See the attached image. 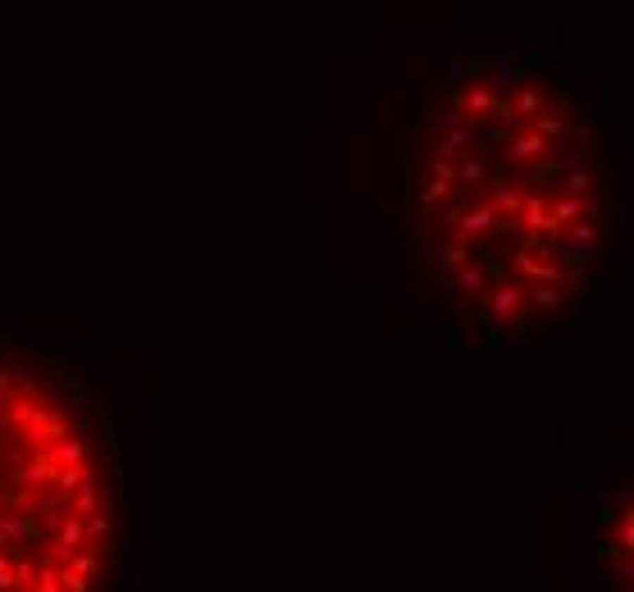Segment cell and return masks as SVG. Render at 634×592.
Masks as SVG:
<instances>
[{
    "instance_id": "cell-1",
    "label": "cell",
    "mask_w": 634,
    "mask_h": 592,
    "mask_svg": "<svg viewBox=\"0 0 634 592\" xmlns=\"http://www.w3.org/2000/svg\"><path fill=\"white\" fill-rule=\"evenodd\" d=\"M420 223L443 287L488 328L561 319L598 246L593 137L571 77L521 55L470 60L420 146Z\"/></svg>"
},
{
    "instance_id": "cell-2",
    "label": "cell",
    "mask_w": 634,
    "mask_h": 592,
    "mask_svg": "<svg viewBox=\"0 0 634 592\" xmlns=\"http://www.w3.org/2000/svg\"><path fill=\"white\" fill-rule=\"evenodd\" d=\"M105 433L82 401L42 365L0 351V584L82 592L101 560L114 488Z\"/></svg>"
}]
</instances>
